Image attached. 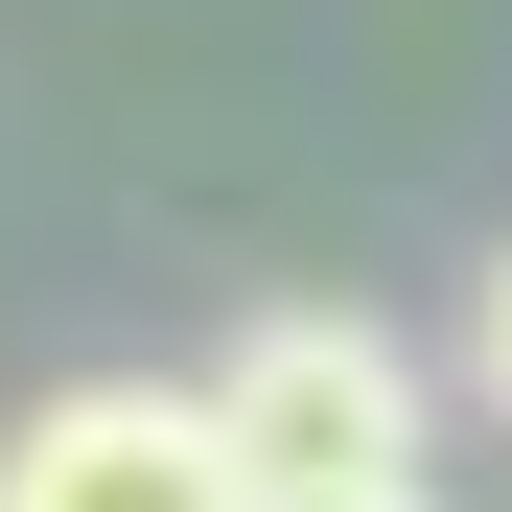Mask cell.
<instances>
[{"label":"cell","instance_id":"cell-1","mask_svg":"<svg viewBox=\"0 0 512 512\" xmlns=\"http://www.w3.org/2000/svg\"><path fill=\"white\" fill-rule=\"evenodd\" d=\"M187 419H210L233 512H443V466H419V350L350 326V303H256Z\"/></svg>","mask_w":512,"mask_h":512},{"label":"cell","instance_id":"cell-3","mask_svg":"<svg viewBox=\"0 0 512 512\" xmlns=\"http://www.w3.org/2000/svg\"><path fill=\"white\" fill-rule=\"evenodd\" d=\"M466 373H489V419H512V256H489V303H466Z\"/></svg>","mask_w":512,"mask_h":512},{"label":"cell","instance_id":"cell-2","mask_svg":"<svg viewBox=\"0 0 512 512\" xmlns=\"http://www.w3.org/2000/svg\"><path fill=\"white\" fill-rule=\"evenodd\" d=\"M0 512H233V489H210V419L163 373H70L24 443H0Z\"/></svg>","mask_w":512,"mask_h":512}]
</instances>
